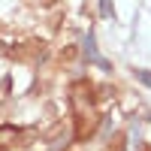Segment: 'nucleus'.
Segmentation results:
<instances>
[{
  "instance_id": "1",
  "label": "nucleus",
  "mask_w": 151,
  "mask_h": 151,
  "mask_svg": "<svg viewBox=\"0 0 151 151\" xmlns=\"http://www.w3.org/2000/svg\"><path fill=\"white\" fill-rule=\"evenodd\" d=\"M97 115L94 112H88V109H76V139H88V136H91L94 130H97Z\"/></svg>"
},
{
  "instance_id": "2",
  "label": "nucleus",
  "mask_w": 151,
  "mask_h": 151,
  "mask_svg": "<svg viewBox=\"0 0 151 151\" xmlns=\"http://www.w3.org/2000/svg\"><path fill=\"white\" fill-rule=\"evenodd\" d=\"M82 52H85V58H88V64H97L100 70H112V64H109V60H103V58H100V52H97V40H94V33H88L85 36V40H82Z\"/></svg>"
},
{
  "instance_id": "3",
  "label": "nucleus",
  "mask_w": 151,
  "mask_h": 151,
  "mask_svg": "<svg viewBox=\"0 0 151 151\" xmlns=\"http://www.w3.org/2000/svg\"><path fill=\"white\" fill-rule=\"evenodd\" d=\"M15 139H18V130L12 127V124H3V127H0V148L15 145Z\"/></svg>"
},
{
  "instance_id": "4",
  "label": "nucleus",
  "mask_w": 151,
  "mask_h": 151,
  "mask_svg": "<svg viewBox=\"0 0 151 151\" xmlns=\"http://www.w3.org/2000/svg\"><path fill=\"white\" fill-rule=\"evenodd\" d=\"M100 15H103V18H109V15H112V6H109V0H100Z\"/></svg>"
},
{
  "instance_id": "5",
  "label": "nucleus",
  "mask_w": 151,
  "mask_h": 151,
  "mask_svg": "<svg viewBox=\"0 0 151 151\" xmlns=\"http://www.w3.org/2000/svg\"><path fill=\"white\" fill-rule=\"evenodd\" d=\"M136 79H139L142 85H151V73H145V70H136Z\"/></svg>"
},
{
  "instance_id": "6",
  "label": "nucleus",
  "mask_w": 151,
  "mask_h": 151,
  "mask_svg": "<svg viewBox=\"0 0 151 151\" xmlns=\"http://www.w3.org/2000/svg\"><path fill=\"white\" fill-rule=\"evenodd\" d=\"M109 151H127V145H124V142H121V139H118V142H115V145H112V148H109Z\"/></svg>"
}]
</instances>
